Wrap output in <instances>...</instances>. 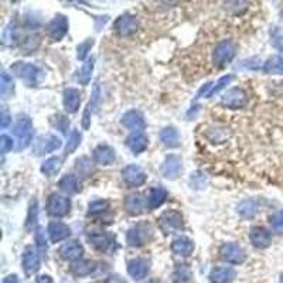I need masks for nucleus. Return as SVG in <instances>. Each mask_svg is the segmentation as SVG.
<instances>
[{
  "mask_svg": "<svg viewBox=\"0 0 283 283\" xmlns=\"http://www.w3.org/2000/svg\"><path fill=\"white\" fill-rule=\"evenodd\" d=\"M249 239L254 246L257 248H268L272 242V237H270V232L268 230H265L262 227H254L249 232Z\"/></svg>",
  "mask_w": 283,
  "mask_h": 283,
  "instance_id": "obj_17",
  "label": "nucleus"
},
{
  "mask_svg": "<svg viewBox=\"0 0 283 283\" xmlns=\"http://www.w3.org/2000/svg\"><path fill=\"white\" fill-rule=\"evenodd\" d=\"M219 255L224 261L234 265L244 264L245 259H246L245 250L237 244H224L219 249Z\"/></svg>",
  "mask_w": 283,
  "mask_h": 283,
  "instance_id": "obj_9",
  "label": "nucleus"
},
{
  "mask_svg": "<svg viewBox=\"0 0 283 283\" xmlns=\"http://www.w3.org/2000/svg\"><path fill=\"white\" fill-rule=\"evenodd\" d=\"M40 44V39L39 36H30L28 39L26 40V44H24V50H26V53H32L34 51Z\"/></svg>",
  "mask_w": 283,
  "mask_h": 283,
  "instance_id": "obj_46",
  "label": "nucleus"
},
{
  "mask_svg": "<svg viewBox=\"0 0 283 283\" xmlns=\"http://www.w3.org/2000/svg\"><path fill=\"white\" fill-rule=\"evenodd\" d=\"M108 283H125V282H122V280H120L118 276H115V277H111V279H109V282H108Z\"/></svg>",
  "mask_w": 283,
  "mask_h": 283,
  "instance_id": "obj_54",
  "label": "nucleus"
},
{
  "mask_svg": "<svg viewBox=\"0 0 283 283\" xmlns=\"http://www.w3.org/2000/svg\"><path fill=\"white\" fill-rule=\"evenodd\" d=\"M61 169V159L59 158H50L41 165V173L46 174L47 177H51L57 174Z\"/></svg>",
  "mask_w": 283,
  "mask_h": 283,
  "instance_id": "obj_34",
  "label": "nucleus"
},
{
  "mask_svg": "<svg viewBox=\"0 0 283 283\" xmlns=\"http://www.w3.org/2000/svg\"><path fill=\"white\" fill-rule=\"evenodd\" d=\"M55 119H57V122H53V125L55 126V128H58L61 132L67 133V129H68V125H70L68 119H67L66 116H62V115H57Z\"/></svg>",
  "mask_w": 283,
  "mask_h": 283,
  "instance_id": "obj_48",
  "label": "nucleus"
},
{
  "mask_svg": "<svg viewBox=\"0 0 283 283\" xmlns=\"http://www.w3.org/2000/svg\"><path fill=\"white\" fill-rule=\"evenodd\" d=\"M238 212L244 218H252L257 214V204L254 200H244L241 204L238 205Z\"/></svg>",
  "mask_w": 283,
  "mask_h": 283,
  "instance_id": "obj_37",
  "label": "nucleus"
},
{
  "mask_svg": "<svg viewBox=\"0 0 283 283\" xmlns=\"http://www.w3.org/2000/svg\"><path fill=\"white\" fill-rule=\"evenodd\" d=\"M265 74H275V75H283V58L280 55L270 57L264 66Z\"/></svg>",
  "mask_w": 283,
  "mask_h": 283,
  "instance_id": "obj_31",
  "label": "nucleus"
},
{
  "mask_svg": "<svg viewBox=\"0 0 283 283\" xmlns=\"http://www.w3.org/2000/svg\"><path fill=\"white\" fill-rule=\"evenodd\" d=\"M10 122H12V116L7 113L6 109H3V111H2V115H0V126H2L3 129H6Z\"/></svg>",
  "mask_w": 283,
  "mask_h": 283,
  "instance_id": "obj_50",
  "label": "nucleus"
},
{
  "mask_svg": "<svg viewBox=\"0 0 283 283\" xmlns=\"http://www.w3.org/2000/svg\"><path fill=\"white\" fill-rule=\"evenodd\" d=\"M62 104L68 113H75L81 104V93L75 88H67L62 93Z\"/></svg>",
  "mask_w": 283,
  "mask_h": 283,
  "instance_id": "obj_19",
  "label": "nucleus"
},
{
  "mask_svg": "<svg viewBox=\"0 0 283 283\" xmlns=\"http://www.w3.org/2000/svg\"><path fill=\"white\" fill-rule=\"evenodd\" d=\"M68 33V20L64 14H57L47 27V34L54 40V41H59L66 37Z\"/></svg>",
  "mask_w": 283,
  "mask_h": 283,
  "instance_id": "obj_10",
  "label": "nucleus"
},
{
  "mask_svg": "<svg viewBox=\"0 0 283 283\" xmlns=\"http://www.w3.org/2000/svg\"><path fill=\"white\" fill-rule=\"evenodd\" d=\"M82 254H84V248L77 241L68 242L59 249V255L66 261H78Z\"/></svg>",
  "mask_w": 283,
  "mask_h": 283,
  "instance_id": "obj_26",
  "label": "nucleus"
},
{
  "mask_svg": "<svg viewBox=\"0 0 283 283\" xmlns=\"http://www.w3.org/2000/svg\"><path fill=\"white\" fill-rule=\"evenodd\" d=\"M47 231H48V235H50L51 242H54V244H57L59 241H64V239H67V238L71 235L70 227L64 224V223H59V221L50 223Z\"/></svg>",
  "mask_w": 283,
  "mask_h": 283,
  "instance_id": "obj_18",
  "label": "nucleus"
},
{
  "mask_svg": "<svg viewBox=\"0 0 283 283\" xmlns=\"http://www.w3.org/2000/svg\"><path fill=\"white\" fill-rule=\"evenodd\" d=\"M75 170L78 173L81 177H89L91 174H92L93 171V167H92V163H91V160L88 158H81L77 160V166H75Z\"/></svg>",
  "mask_w": 283,
  "mask_h": 283,
  "instance_id": "obj_36",
  "label": "nucleus"
},
{
  "mask_svg": "<svg viewBox=\"0 0 283 283\" xmlns=\"http://www.w3.org/2000/svg\"><path fill=\"white\" fill-rule=\"evenodd\" d=\"M93 43H95V40L93 39H86L84 43H81L78 47H77V57L78 59H85L88 53L91 51V48H92Z\"/></svg>",
  "mask_w": 283,
  "mask_h": 283,
  "instance_id": "obj_41",
  "label": "nucleus"
},
{
  "mask_svg": "<svg viewBox=\"0 0 283 283\" xmlns=\"http://www.w3.org/2000/svg\"><path fill=\"white\" fill-rule=\"evenodd\" d=\"M10 71L20 78L24 81L27 85L34 86L39 84L40 81L44 77V73L40 70L39 67L34 64H28V62H23V61H17L13 66L10 67Z\"/></svg>",
  "mask_w": 283,
  "mask_h": 283,
  "instance_id": "obj_1",
  "label": "nucleus"
},
{
  "mask_svg": "<svg viewBox=\"0 0 283 283\" xmlns=\"http://www.w3.org/2000/svg\"><path fill=\"white\" fill-rule=\"evenodd\" d=\"M149 270H150V264L147 259H143V258H135L128 264V273L135 280H142L149 273Z\"/></svg>",
  "mask_w": 283,
  "mask_h": 283,
  "instance_id": "obj_15",
  "label": "nucleus"
},
{
  "mask_svg": "<svg viewBox=\"0 0 283 283\" xmlns=\"http://www.w3.org/2000/svg\"><path fill=\"white\" fill-rule=\"evenodd\" d=\"M37 283H54L53 279L48 276V275H41L37 277Z\"/></svg>",
  "mask_w": 283,
  "mask_h": 283,
  "instance_id": "obj_52",
  "label": "nucleus"
},
{
  "mask_svg": "<svg viewBox=\"0 0 283 283\" xmlns=\"http://www.w3.org/2000/svg\"><path fill=\"white\" fill-rule=\"evenodd\" d=\"M36 242H37V246H39L41 250H47V242L46 238H44V234H43V230L39 228L37 231V235H36Z\"/></svg>",
  "mask_w": 283,
  "mask_h": 283,
  "instance_id": "obj_49",
  "label": "nucleus"
},
{
  "mask_svg": "<svg viewBox=\"0 0 283 283\" xmlns=\"http://www.w3.org/2000/svg\"><path fill=\"white\" fill-rule=\"evenodd\" d=\"M166 198H167V191L163 187H153L147 196V207L150 210H154L165 203Z\"/></svg>",
  "mask_w": 283,
  "mask_h": 283,
  "instance_id": "obj_27",
  "label": "nucleus"
},
{
  "mask_svg": "<svg viewBox=\"0 0 283 283\" xmlns=\"http://www.w3.org/2000/svg\"><path fill=\"white\" fill-rule=\"evenodd\" d=\"M122 125L128 128L129 131H133L136 133H142V131L146 128L145 118L139 111H129L122 116Z\"/></svg>",
  "mask_w": 283,
  "mask_h": 283,
  "instance_id": "obj_14",
  "label": "nucleus"
},
{
  "mask_svg": "<svg viewBox=\"0 0 283 283\" xmlns=\"http://www.w3.org/2000/svg\"><path fill=\"white\" fill-rule=\"evenodd\" d=\"M235 53H237V47L232 41H230V40L221 41L214 50L212 61L217 67H224L225 64L232 61V58L235 57Z\"/></svg>",
  "mask_w": 283,
  "mask_h": 283,
  "instance_id": "obj_5",
  "label": "nucleus"
},
{
  "mask_svg": "<svg viewBox=\"0 0 283 283\" xmlns=\"http://www.w3.org/2000/svg\"><path fill=\"white\" fill-rule=\"evenodd\" d=\"M58 187L64 193H67V194H77L81 190L78 177H75L73 174H67V176L61 178L58 183Z\"/></svg>",
  "mask_w": 283,
  "mask_h": 283,
  "instance_id": "obj_29",
  "label": "nucleus"
},
{
  "mask_svg": "<svg viewBox=\"0 0 283 283\" xmlns=\"http://www.w3.org/2000/svg\"><path fill=\"white\" fill-rule=\"evenodd\" d=\"M160 230L165 232L166 235L174 234L183 228V217L178 211L170 210L163 212L158 219Z\"/></svg>",
  "mask_w": 283,
  "mask_h": 283,
  "instance_id": "obj_4",
  "label": "nucleus"
},
{
  "mask_svg": "<svg viewBox=\"0 0 283 283\" xmlns=\"http://www.w3.org/2000/svg\"><path fill=\"white\" fill-rule=\"evenodd\" d=\"M191 270L185 266V265H181L178 266L177 269L174 270L173 273V279H174V283H190L191 282Z\"/></svg>",
  "mask_w": 283,
  "mask_h": 283,
  "instance_id": "obj_38",
  "label": "nucleus"
},
{
  "mask_svg": "<svg viewBox=\"0 0 283 283\" xmlns=\"http://www.w3.org/2000/svg\"><path fill=\"white\" fill-rule=\"evenodd\" d=\"M280 283H283V275H282V276H280Z\"/></svg>",
  "mask_w": 283,
  "mask_h": 283,
  "instance_id": "obj_55",
  "label": "nucleus"
},
{
  "mask_svg": "<svg viewBox=\"0 0 283 283\" xmlns=\"http://www.w3.org/2000/svg\"><path fill=\"white\" fill-rule=\"evenodd\" d=\"M2 283H19V279H17L16 275H9V276H6L3 279V282Z\"/></svg>",
  "mask_w": 283,
  "mask_h": 283,
  "instance_id": "obj_53",
  "label": "nucleus"
},
{
  "mask_svg": "<svg viewBox=\"0 0 283 283\" xmlns=\"http://www.w3.org/2000/svg\"><path fill=\"white\" fill-rule=\"evenodd\" d=\"M13 140L10 136H7V135H2L0 136V151L3 153V154H6L7 151H10L13 149Z\"/></svg>",
  "mask_w": 283,
  "mask_h": 283,
  "instance_id": "obj_44",
  "label": "nucleus"
},
{
  "mask_svg": "<svg viewBox=\"0 0 283 283\" xmlns=\"http://www.w3.org/2000/svg\"><path fill=\"white\" fill-rule=\"evenodd\" d=\"M171 250L178 257H188L194 250V242L190 238L180 237L171 242Z\"/></svg>",
  "mask_w": 283,
  "mask_h": 283,
  "instance_id": "obj_23",
  "label": "nucleus"
},
{
  "mask_svg": "<svg viewBox=\"0 0 283 283\" xmlns=\"http://www.w3.org/2000/svg\"><path fill=\"white\" fill-rule=\"evenodd\" d=\"M180 171H181V159L176 154H171L166 159L165 163H163V176L165 177L174 180L178 177Z\"/></svg>",
  "mask_w": 283,
  "mask_h": 283,
  "instance_id": "obj_21",
  "label": "nucleus"
},
{
  "mask_svg": "<svg viewBox=\"0 0 283 283\" xmlns=\"http://www.w3.org/2000/svg\"><path fill=\"white\" fill-rule=\"evenodd\" d=\"M12 92H13V79L6 71H2V75H0V95H2V98L6 99Z\"/></svg>",
  "mask_w": 283,
  "mask_h": 283,
  "instance_id": "obj_35",
  "label": "nucleus"
},
{
  "mask_svg": "<svg viewBox=\"0 0 283 283\" xmlns=\"http://www.w3.org/2000/svg\"><path fill=\"white\" fill-rule=\"evenodd\" d=\"M147 207V200L142 194H131L125 198V208L131 215H140ZM149 208V207H147Z\"/></svg>",
  "mask_w": 283,
  "mask_h": 283,
  "instance_id": "obj_16",
  "label": "nucleus"
},
{
  "mask_svg": "<svg viewBox=\"0 0 283 283\" xmlns=\"http://www.w3.org/2000/svg\"><path fill=\"white\" fill-rule=\"evenodd\" d=\"M13 133L17 138V150H23L28 147V145L33 142V123L32 119L26 115H20L17 119V123L14 126Z\"/></svg>",
  "mask_w": 283,
  "mask_h": 283,
  "instance_id": "obj_2",
  "label": "nucleus"
},
{
  "mask_svg": "<svg viewBox=\"0 0 283 283\" xmlns=\"http://www.w3.org/2000/svg\"><path fill=\"white\" fill-rule=\"evenodd\" d=\"M36 219H37V201H34L32 207H30V211H28V218H27V228L30 230L32 225L36 224Z\"/></svg>",
  "mask_w": 283,
  "mask_h": 283,
  "instance_id": "obj_47",
  "label": "nucleus"
},
{
  "mask_svg": "<svg viewBox=\"0 0 283 283\" xmlns=\"http://www.w3.org/2000/svg\"><path fill=\"white\" fill-rule=\"evenodd\" d=\"M235 270L232 268H214L210 272L211 283H230L235 277Z\"/></svg>",
  "mask_w": 283,
  "mask_h": 283,
  "instance_id": "obj_25",
  "label": "nucleus"
},
{
  "mask_svg": "<svg viewBox=\"0 0 283 283\" xmlns=\"http://www.w3.org/2000/svg\"><path fill=\"white\" fill-rule=\"evenodd\" d=\"M81 139H82L81 133H79L77 129H74L73 132H71V135H70V138H68V142H67L66 156H68V154H71V153H74V151L77 150V147H78L79 143H81Z\"/></svg>",
  "mask_w": 283,
  "mask_h": 283,
  "instance_id": "obj_39",
  "label": "nucleus"
},
{
  "mask_svg": "<svg viewBox=\"0 0 283 283\" xmlns=\"http://www.w3.org/2000/svg\"><path fill=\"white\" fill-rule=\"evenodd\" d=\"M70 208H71L70 200L59 194H51L47 201V211L53 217H64L70 212Z\"/></svg>",
  "mask_w": 283,
  "mask_h": 283,
  "instance_id": "obj_8",
  "label": "nucleus"
},
{
  "mask_svg": "<svg viewBox=\"0 0 283 283\" xmlns=\"http://www.w3.org/2000/svg\"><path fill=\"white\" fill-rule=\"evenodd\" d=\"M108 208H109V203H108L106 200H97V201L89 203V205H88V212L95 215V214L105 212Z\"/></svg>",
  "mask_w": 283,
  "mask_h": 283,
  "instance_id": "obj_40",
  "label": "nucleus"
},
{
  "mask_svg": "<svg viewBox=\"0 0 283 283\" xmlns=\"http://www.w3.org/2000/svg\"><path fill=\"white\" fill-rule=\"evenodd\" d=\"M151 237H153V230H151L150 225L146 224V223L135 225L126 234L128 244L131 246H143L150 241Z\"/></svg>",
  "mask_w": 283,
  "mask_h": 283,
  "instance_id": "obj_3",
  "label": "nucleus"
},
{
  "mask_svg": "<svg viewBox=\"0 0 283 283\" xmlns=\"http://www.w3.org/2000/svg\"><path fill=\"white\" fill-rule=\"evenodd\" d=\"M232 79H234V77H232V75H225V77H223V78L218 79V82L215 84V86H214V88L211 89L210 93H208V97H214V95L219 92L221 89H224L225 86L228 85V84H230Z\"/></svg>",
  "mask_w": 283,
  "mask_h": 283,
  "instance_id": "obj_42",
  "label": "nucleus"
},
{
  "mask_svg": "<svg viewBox=\"0 0 283 283\" xmlns=\"http://www.w3.org/2000/svg\"><path fill=\"white\" fill-rule=\"evenodd\" d=\"M211 85H212V84H211V82H207V84H205L204 86H201V89H200V91H198V93H197V97H196V98H201V97H203V95H205V97H208V89H210L211 88Z\"/></svg>",
  "mask_w": 283,
  "mask_h": 283,
  "instance_id": "obj_51",
  "label": "nucleus"
},
{
  "mask_svg": "<svg viewBox=\"0 0 283 283\" xmlns=\"http://www.w3.org/2000/svg\"><path fill=\"white\" fill-rule=\"evenodd\" d=\"M95 269H97V266H95V262H92V261H77L71 266V272L74 275H77V276L91 275Z\"/></svg>",
  "mask_w": 283,
  "mask_h": 283,
  "instance_id": "obj_32",
  "label": "nucleus"
},
{
  "mask_svg": "<svg viewBox=\"0 0 283 283\" xmlns=\"http://www.w3.org/2000/svg\"><path fill=\"white\" fill-rule=\"evenodd\" d=\"M261 59L259 58H249V59H244L242 62H241V66L239 68H244V70H259L261 68Z\"/></svg>",
  "mask_w": 283,
  "mask_h": 283,
  "instance_id": "obj_45",
  "label": "nucleus"
},
{
  "mask_svg": "<svg viewBox=\"0 0 283 283\" xmlns=\"http://www.w3.org/2000/svg\"><path fill=\"white\" fill-rule=\"evenodd\" d=\"M61 145H62L61 139L57 138L55 135H43L36 140L33 153L36 156H43V154H47V153H51V151L59 149Z\"/></svg>",
  "mask_w": 283,
  "mask_h": 283,
  "instance_id": "obj_7",
  "label": "nucleus"
},
{
  "mask_svg": "<svg viewBox=\"0 0 283 283\" xmlns=\"http://www.w3.org/2000/svg\"><path fill=\"white\" fill-rule=\"evenodd\" d=\"M23 269L27 275H33L40 269V257L34 248L28 246L23 254Z\"/></svg>",
  "mask_w": 283,
  "mask_h": 283,
  "instance_id": "obj_20",
  "label": "nucleus"
},
{
  "mask_svg": "<svg viewBox=\"0 0 283 283\" xmlns=\"http://www.w3.org/2000/svg\"><path fill=\"white\" fill-rule=\"evenodd\" d=\"M93 160L102 166H109L112 165L115 160V150L111 146L101 145L93 150Z\"/></svg>",
  "mask_w": 283,
  "mask_h": 283,
  "instance_id": "obj_22",
  "label": "nucleus"
},
{
  "mask_svg": "<svg viewBox=\"0 0 283 283\" xmlns=\"http://www.w3.org/2000/svg\"><path fill=\"white\" fill-rule=\"evenodd\" d=\"M246 92L241 88H232L230 91L224 93V97L221 99L223 105L231 109H238V108H244L246 105Z\"/></svg>",
  "mask_w": 283,
  "mask_h": 283,
  "instance_id": "obj_12",
  "label": "nucleus"
},
{
  "mask_svg": "<svg viewBox=\"0 0 283 283\" xmlns=\"http://www.w3.org/2000/svg\"><path fill=\"white\" fill-rule=\"evenodd\" d=\"M93 66H95V57L88 58L79 68L78 74H77V79L81 85H88V82L91 81V75H92Z\"/></svg>",
  "mask_w": 283,
  "mask_h": 283,
  "instance_id": "obj_30",
  "label": "nucleus"
},
{
  "mask_svg": "<svg viewBox=\"0 0 283 283\" xmlns=\"http://www.w3.org/2000/svg\"><path fill=\"white\" fill-rule=\"evenodd\" d=\"M88 241L99 250H113L116 248V239L113 235H111L109 232L105 231H92V232H88Z\"/></svg>",
  "mask_w": 283,
  "mask_h": 283,
  "instance_id": "obj_6",
  "label": "nucleus"
},
{
  "mask_svg": "<svg viewBox=\"0 0 283 283\" xmlns=\"http://www.w3.org/2000/svg\"><path fill=\"white\" fill-rule=\"evenodd\" d=\"M160 140L162 143L167 147H178L180 145V136H178V132L176 128L173 126H167L165 128L162 132H160Z\"/></svg>",
  "mask_w": 283,
  "mask_h": 283,
  "instance_id": "obj_28",
  "label": "nucleus"
},
{
  "mask_svg": "<svg viewBox=\"0 0 283 283\" xmlns=\"http://www.w3.org/2000/svg\"><path fill=\"white\" fill-rule=\"evenodd\" d=\"M115 32L122 36V37H128V36H132L136 30H138V20L135 19L133 16L129 14H122L120 17H118V20L115 21Z\"/></svg>",
  "mask_w": 283,
  "mask_h": 283,
  "instance_id": "obj_13",
  "label": "nucleus"
},
{
  "mask_svg": "<svg viewBox=\"0 0 283 283\" xmlns=\"http://www.w3.org/2000/svg\"><path fill=\"white\" fill-rule=\"evenodd\" d=\"M270 225L276 232L283 234V210L279 211L277 214H275L273 217L270 218Z\"/></svg>",
  "mask_w": 283,
  "mask_h": 283,
  "instance_id": "obj_43",
  "label": "nucleus"
},
{
  "mask_svg": "<svg viewBox=\"0 0 283 283\" xmlns=\"http://www.w3.org/2000/svg\"><path fill=\"white\" fill-rule=\"evenodd\" d=\"M126 145L135 154H139L142 151H145L149 145V139L145 133H133L132 136H129L126 140Z\"/></svg>",
  "mask_w": 283,
  "mask_h": 283,
  "instance_id": "obj_24",
  "label": "nucleus"
},
{
  "mask_svg": "<svg viewBox=\"0 0 283 283\" xmlns=\"http://www.w3.org/2000/svg\"><path fill=\"white\" fill-rule=\"evenodd\" d=\"M122 177L129 187H138V185H142L145 183L147 176H146V173L140 166L129 165L126 166L122 171Z\"/></svg>",
  "mask_w": 283,
  "mask_h": 283,
  "instance_id": "obj_11",
  "label": "nucleus"
},
{
  "mask_svg": "<svg viewBox=\"0 0 283 283\" xmlns=\"http://www.w3.org/2000/svg\"><path fill=\"white\" fill-rule=\"evenodd\" d=\"M98 93H99L98 84H95V85H93L92 98H91V101L88 102L85 112H84V116H82V126H84L85 129H88V128H89V123H91V113H92L93 106H95L97 101H98Z\"/></svg>",
  "mask_w": 283,
  "mask_h": 283,
  "instance_id": "obj_33",
  "label": "nucleus"
}]
</instances>
